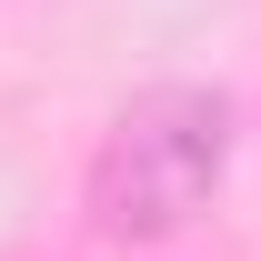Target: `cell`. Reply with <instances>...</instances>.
<instances>
[{
	"instance_id": "1",
	"label": "cell",
	"mask_w": 261,
	"mask_h": 261,
	"mask_svg": "<svg viewBox=\"0 0 261 261\" xmlns=\"http://www.w3.org/2000/svg\"><path fill=\"white\" fill-rule=\"evenodd\" d=\"M221 171H231V91H211V81L141 91L91 151V231L171 241L191 211H211Z\"/></svg>"
}]
</instances>
